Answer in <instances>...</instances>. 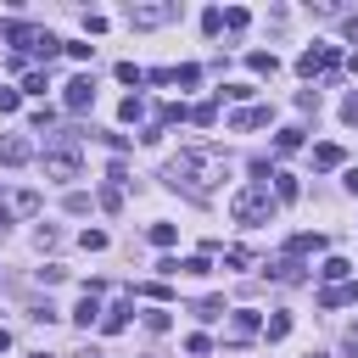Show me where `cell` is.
<instances>
[{
	"label": "cell",
	"mask_w": 358,
	"mask_h": 358,
	"mask_svg": "<svg viewBox=\"0 0 358 358\" xmlns=\"http://www.w3.org/2000/svg\"><path fill=\"white\" fill-rule=\"evenodd\" d=\"M313 168H341V146H313Z\"/></svg>",
	"instance_id": "2e32d148"
},
{
	"label": "cell",
	"mask_w": 358,
	"mask_h": 358,
	"mask_svg": "<svg viewBox=\"0 0 358 358\" xmlns=\"http://www.w3.org/2000/svg\"><path fill=\"white\" fill-rule=\"evenodd\" d=\"M179 275H191V280H202V275H213V263H207V257H185V263H179Z\"/></svg>",
	"instance_id": "603a6c76"
},
{
	"label": "cell",
	"mask_w": 358,
	"mask_h": 358,
	"mask_svg": "<svg viewBox=\"0 0 358 358\" xmlns=\"http://www.w3.org/2000/svg\"><path fill=\"white\" fill-rule=\"evenodd\" d=\"M257 325H263V319H257V308H235L230 336H235V341H246V336H257Z\"/></svg>",
	"instance_id": "8992f818"
},
{
	"label": "cell",
	"mask_w": 358,
	"mask_h": 358,
	"mask_svg": "<svg viewBox=\"0 0 358 358\" xmlns=\"http://www.w3.org/2000/svg\"><path fill=\"white\" fill-rule=\"evenodd\" d=\"M185 118H191V107H185V101H162V107H157V129H168V123H185Z\"/></svg>",
	"instance_id": "8fae6325"
},
{
	"label": "cell",
	"mask_w": 358,
	"mask_h": 358,
	"mask_svg": "<svg viewBox=\"0 0 358 358\" xmlns=\"http://www.w3.org/2000/svg\"><path fill=\"white\" fill-rule=\"evenodd\" d=\"M67 213H90V196L84 191H67Z\"/></svg>",
	"instance_id": "74e56055"
},
{
	"label": "cell",
	"mask_w": 358,
	"mask_h": 358,
	"mask_svg": "<svg viewBox=\"0 0 358 358\" xmlns=\"http://www.w3.org/2000/svg\"><path fill=\"white\" fill-rule=\"evenodd\" d=\"M341 123H347V129H358V96H347V101H341Z\"/></svg>",
	"instance_id": "e575fe53"
},
{
	"label": "cell",
	"mask_w": 358,
	"mask_h": 358,
	"mask_svg": "<svg viewBox=\"0 0 358 358\" xmlns=\"http://www.w3.org/2000/svg\"><path fill=\"white\" fill-rule=\"evenodd\" d=\"M319 302H325V308H341V302H358V280H341V286H325V291H319Z\"/></svg>",
	"instance_id": "52a82bcc"
},
{
	"label": "cell",
	"mask_w": 358,
	"mask_h": 358,
	"mask_svg": "<svg viewBox=\"0 0 358 358\" xmlns=\"http://www.w3.org/2000/svg\"><path fill=\"white\" fill-rule=\"evenodd\" d=\"M191 118H196L202 129H213V123H218V101H202V107H191Z\"/></svg>",
	"instance_id": "cb8c5ba5"
},
{
	"label": "cell",
	"mask_w": 358,
	"mask_h": 358,
	"mask_svg": "<svg viewBox=\"0 0 358 358\" xmlns=\"http://www.w3.org/2000/svg\"><path fill=\"white\" fill-rule=\"evenodd\" d=\"M23 90H28V96H45V90H51V78H45V73H23Z\"/></svg>",
	"instance_id": "f1b7e54d"
},
{
	"label": "cell",
	"mask_w": 358,
	"mask_h": 358,
	"mask_svg": "<svg viewBox=\"0 0 358 358\" xmlns=\"http://www.w3.org/2000/svg\"><path fill=\"white\" fill-rule=\"evenodd\" d=\"M218 179H230V162H224V151H213V146H191V151H179L168 162V185L196 196V202H207L218 191Z\"/></svg>",
	"instance_id": "6da1fadb"
},
{
	"label": "cell",
	"mask_w": 358,
	"mask_h": 358,
	"mask_svg": "<svg viewBox=\"0 0 358 358\" xmlns=\"http://www.w3.org/2000/svg\"><path fill=\"white\" fill-rule=\"evenodd\" d=\"M6 218H12V207H6V202H0V230H6Z\"/></svg>",
	"instance_id": "7bdbcfd3"
},
{
	"label": "cell",
	"mask_w": 358,
	"mask_h": 358,
	"mask_svg": "<svg viewBox=\"0 0 358 358\" xmlns=\"http://www.w3.org/2000/svg\"><path fill=\"white\" fill-rule=\"evenodd\" d=\"M90 101H96V78H90V73H78V78L67 84V112H84Z\"/></svg>",
	"instance_id": "5b68a950"
},
{
	"label": "cell",
	"mask_w": 358,
	"mask_h": 358,
	"mask_svg": "<svg viewBox=\"0 0 358 358\" xmlns=\"http://www.w3.org/2000/svg\"><path fill=\"white\" fill-rule=\"evenodd\" d=\"M118 78H123V84H134V90H140V84H146V67H134V62H118Z\"/></svg>",
	"instance_id": "484cf974"
},
{
	"label": "cell",
	"mask_w": 358,
	"mask_h": 358,
	"mask_svg": "<svg viewBox=\"0 0 358 358\" xmlns=\"http://www.w3.org/2000/svg\"><path fill=\"white\" fill-rule=\"evenodd\" d=\"M202 28H207V34H218V28H224V12H218V6H213V12H202Z\"/></svg>",
	"instance_id": "8d00e7d4"
},
{
	"label": "cell",
	"mask_w": 358,
	"mask_h": 358,
	"mask_svg": "<svg viewBox=\"0 0 358 358\" xmlns=\"http://www.w3.org/2000/svg\"><path fill=\"white\" fill-rule=\"evenodd\" d=\"M73 319H78V325H96V319H101V302H96V297H84V302L73 308Z\"/></svg>",
	"instance_id": "44dd1931"
},
{
	"label": "cell",
	"mask_w": 358,
	"mask_h": 358,
	"mask_svg": "<svg viewBox=\"0 0 358 358\" xmlns=\"http://www.w3.org/2000/svg\"><path fill=\"white\" fill-rule=\"evenodd\" d=\"M302 185H297V173H275V202H297Z\"/></svg>",
	"instance_id": "5bb4252c"
},
{
	"label": "cell",
	"mask_w": 358,
	"mask_h": 358,
	"mask_svg": "<svg viewBox=\"0 0 358 358\" xmlns=\"http://www.w3.org/2000/svg\"><path fill=\"white\" fill-rule=\"evenodd\" d=\"M179 17V6L173 0H151V6H129V28H162V23H173Z\"/></svg>",
	"instance_id": "3957f363"
},
{
	"label": "cell",
	"mask_w": 358,
	"mask_h": 358,
	"mask_svg": "<svg viewBox=\"0 0 358 358\" xmlns=\"http://www.w3.org/2000/svg\"><path fill=\"white\" fill-rule=\"evenodd\" d=\"M17 101H23L17 90H0V112H17Z\"/></svg>",
	"instance_id": "f35d334b"
},
{
	"label": "cell",
	"mask_w": 358,
	"mask_h": 358,
	"mask_svg": "<svg viewBox=\"0 0 358 358\" xmlns=\"http://www.w3.org/2000/svg\"><path fill=\"white\" fill-rule=\"evenodd\" d=\"M12 213H23V218L39 213V196H34V191H17V196H12Z\"/></svg>",
	"instance_id": "d4e9b609"
},
{
	"label": "cell",
	"mask_w": 358,
	"mask_h": 358,
	"mask_svg": "<svg viewBox=\"0 0 358 358\" xmlns=\"http://www.w3.org/2000/svg\"><path fill=\"white\" fill-rule=\"evenodd\" d=\"M341 34H347V39H358V12H347V17H341Z\"/></svg>",
	"instance_id": "ab89813d"
},
{
	"label": "cell",
	"mask_w": 358,
	"mask_h": 358,
	"mask_svg": "<svg viewBox=\"0 0 358 358\" xmlns=\"http://www.w3.org/2000/svg\"><path fill=\"white\" fill-rule=\"evenodd\" d=\"M224 96H230V101H252L257 90H252V84H224V90H218V101H224Z\"/></svg>",
	"instance_id": "83f0119b"
},
{
	"label": "cell",
	"mask_w": 358,
	"mask_h": 358,
	"mask_svg": "<svg viewBox=\"0 0 358 358\" xmlns=\"http://www.w3.org/2000/svg\"><path fill=\"white\" fill-rule=\"evenodd\" d=\"M246 67H252L257 78H275V73H280V62H275V51H252V56H246Z\"/></svg>",
	"instance_id": "30bf717a"
},
{
	"label": "cell",
	"mask_w": 358,
	"mask_h": 358,
	"mask_svg": "<svg viewBox=\"0 0 358 358\" xmlns=\"http://www.w3.org/2000/svg\"><path fill=\"white\" fill-rule=\"evenodd\" d=\"M246 23H252V17H246V12H241V6H230V12H224V28H230V34H241V28H246Z\"/></svg>",
	"instance_id": "4dcf8cb0"
},
{
	"label": "cell",
	"mask_w": 358,
	"mask_h": 358,
	"mask_svg": "<svg viewBox=\"0 0 358 358\" xmlns=\"http://www.w3.org/2000/svg\"><path fill=\"white\" fill-rule=\"evenodd\" d=\"M268 275L286 280V286H297V280H302V257H280V263H268Z\"/></svg>",
	"instance_id": "9c48e42d"
},
{
	"label": "cell",
	"mask_w": 358,
	"mask_h": 358,
	"mask_svg": "<svg viewBox=\"0 0 358 358\" xmlns=\"http://www.w3.org/2000/svg\"><path fill=\"white\" fill-rule=\"evenodd\" d=\"M275 196H268V185H241L235 191V202H230V213H235V224H268L275 218Z\"/></svg>",
	"instance_id": "7a4b0ae2"
},
{
	"label": "cell",
	"mask_w": 358,
	"mask_h": 358,
	"mask_svg": "<svg viewBox=\"0 0 358 358\" xmlns=\"http://www.w3.org/2000/svg\"><path fill=\"white\" fill-rule=\"evenodd\" d=\"M196 313H202V319H224V297H202Z\"/></svg>",
	"instance_id": "4316f807"
},
{
	"label": "cell",
	"mask_w": 358,
	"mask_h": 358,
	"mask_svg": "<svg viewBox=\"0 0 358 358\" xmlns=\"http://www.w3.org/2000/svg\"><path fill=\"white\" fill-rule=\"evenodd\" d=\"M6 347H12V336H6V330H0V352H6Z\"/></svg>",
	"instance_id": "ee69618b"
},
{
	"label": "cell",
	"mask_w": 358,
	"mask_h": 358,
	"mask_svg": "<svg viewBox=\"0 0 358 358\" xmlns=\"http://www.w3.org/2000/svg\"><path fill=\"white\" fill-rule=\"evenodd\" d=\"M263 336H268V341H286V336H291V313H275V319L263 325Z\"/></svg>",
	"instance_id": "ac0fdd59"
},
{
	"label": "cell",
	"mask_w": 358,
	"mask_h": 358,
	"mask_svg": "<svg viewBox=\"0 0 358 358\" xmlns=\"http://www.w3.org/2000/svg\"><path fill=\"white\" fill-rule=\"evenodd\" d=\"M224 263H230V268H246V263H252V252H246V246H230V252H224Z\"/></svg>",
	"instance_id": "1f68e13d"
},
{
	"label": "cell",
	"mask_w": 358,
	"mask_h": 358,
	"mask_svg": "<svg viewBox=\"0 0 358 358\" xmlns=\"http://www.w3.org/2000/svg\"><path fill=\"white\" fill-rule=\"evenodd\" d=\"M347 275H352V263H347V257H325V263H319V280H325V286H341Z\"/></svg>",
	"instance_id": "ba28073f"
},
{
	"label": "cell",
	"mask_w": 358,
	"mask_h": 358,
	"mask_svg": "<svg viewBox=\"0 0 358 358\" xmlns=\"http://www.w3.org/2000/svg\"><path fill=\"white\" fill-rule=\"evenodd\" d=\"M84 34H107V17L101 12H84Z\"/></svg>",
	"instance_id": "d590c367"
},
{
	"label": "cell",
	"mask_w": 358,
	"mask_h": 358,
	"mask_svg": "<svg viewBox=\"0 0 358 358\" xmlns=\"http://www.w3.org/2000/svg\"><path fill=\"white\" fill-rule=\"evenodd\" d=\"M101 207H107V213H118V207H123V191H118V185H107V191H101Z\"/></svg>",
	"instance_id": "d6a6232c"
},
{
	"label": "cell",
	"mask_w": 358,
	"mask_h": 358,
	"mask_svg": "<svg viewBox=\"0 0 358 358\" xmlns=\"http://www.w3.org/2000/svg\"><path fill=\"white\" fill-rule=\"evenodd\" d=\"M341 185H347V191H358V168H347V179H341Z\"/></svg>",
	"instance_id": "60d3db41"
},
{
	"label": "cell",
	"mask_w": 358,
	"mask_h": 358,
	"mask_svg": "<svg viewBox=\"0 0 358 358\" xmlns=\"http://www.w3.org/2000/svg\"><path fill=\"white\" fill-rule=\"evenodd\" d=\"M168 325H173V313H168V308H146V330H151V336H162Z\"/></svg>",
	"instance_id": "ffe728a7"
},
{
	"label": "cell",
	"mask_w": 358,
	"mask_h": 358,
	"mask_svg": "<svg viewBox=\"0 0 358 358\" xmlns=\"http://www.w3.org/2000/svg\"><path fill=\"white\" fill-rule=\"evenodd\" d=\"M146 235H151V246H162V252H168V246L179 241V224H151Z\"/></svg>",
	"instance_id": "9a60e30c"
},
{
	"label": "cell",
	"mask_w": 358,
	"mask_h": 358,
	"mask_svg": "<svg viewBox=\"0 0 358 358\" xmlns=\"http://www.w3.org/2000/svg\"><path fill=\"white\" fill-rule=\"evenodd\" d=\"M34 358H51V352H34Z\"/></svg>",
	"instance_id": "f6af8a7d"
},
{
	"label": "cell",
	"mask_w": 358,
	"mask_h": 358,
	"mask_svg": "<svg viewBox=\"0 0 358 358\" xmlns=\"http://www.w3.org/2000/svg\"><path fill=\"white\" fill-rule=\"evenodd\" d=\"M78 241H84V252H107V230H84Z\"/></svg>",
	"instance_id": "f546056e"
},
{
	"label": "cell",
	"mask_w": 358,
	"mask_h": 358,
	"mask_svg": "<svg viewBox=\"0 0 358 358\" xmlns=\"http://www.w3.org/2000/svg\"><path fill=\"white\" fill-rule=\"evenodd\" d=\"M0 162H6V168H23V162H34V146L23 140V134H0Z\"/></svg>",
	"instance_id": "277c9868"
},
{
	"label": "cell",
	"mask_w": 358,
	"mask_h": 358,
	"mask_svg": "<svg viewBox=\"0 0 358 358\" xmlns=\"http://www.w3.org/2000/svg\"><path fill=\"white\" fill-rule=\"evenodd\" d=\"M118 118H123V123H140V118H146V101H140V96H123Z\"/></svg>",
	"instance_id": "d6986e66"
},
{
	"label": "cell",
	"mask_w": 358,
	"mask_h": 358,
	"mask_svg": "<svg viewBox=\"0 0 358 358\" xmlns=\"http://www.w3.org/2000/svg\"><path fill=\"white\" fill-rule=\"evenodd\" d=\"M129 313H134V308H129V302H118V308L107 313V319H101V330H107V336H118V330L129 325Z\"/></svg>",
	"instance_id": "e0dca14e"
},
{
	"label": "cell",
	"mask_w": 358,
	"mask_h": 358,
	"mask_svg": "<svg viewBox=\"0 0 358 358\" xmlns=\"http://www.w3.org/2000/svg\"><path fill=\"white\" fill-rule=\"evenodd\" d=\"M308 252H325V235H313V230L291 235V257H308Z\"/></svg>",
	"instance_id": "7c38bea8"
},
{
	"label": "cell",
	"mask_w": 358,
	"mask_h": 358,
	"mask_svg": "<svg viewBox=\"0 0 358 358\" xmlns=\"http://www.w3.org/2000/svg\"><path fill=\"white\" fill-rule=\"evenodd\" d=\"M268 118H275L268 107H246V112H235V118H230V129H257V123H268Z\"/></svg>",
	"instance_id": "4fadbf2b"
},
{
	"label": "cell",
	"mask_w": 358,
	"mask_h": 358,
	"mask_svg": "<svg viewBox=\"0 0 358 358\" xmlns=\"http://www.w3.org/2000/svg\"><path fill=\"white\" fill-rule=\"evenodd\" d=\"M347 347H352V352H358V325H352V330H347Z\"/></svg>",
	"instance_id": "b9f144b4"
},
{
	"label": "cell",
	"mask_w": 358,
	"mask_h": 358,
	"mask_svg": "<svg viewBox=\"0 0 358 358\" xmlns=\"http://www.w3.org/2000/svg\"><path fill=\"white\" fill-rule=\"evenodd\" d=\"M297 146H302V129H297V123L275 134V151H297Z\"/></svg>",
	"instance_id": "7402d4cb"
},
{
	"label": "cell",
	"mask_w": 358,
	"mask_h": 358,
	"mask_svg": "<svg viewBox=\"0 0 358 358\" xmlns=\"http://www.w3.org/2000/svg\"><path fill=\"white\" fill-rule=\"evenodd\" d=\"M185 352H196V358H207V352H213V341H207V336H185Z\"/></svg>",
	"instance_id": "836d02e7"
}]
</instances>
